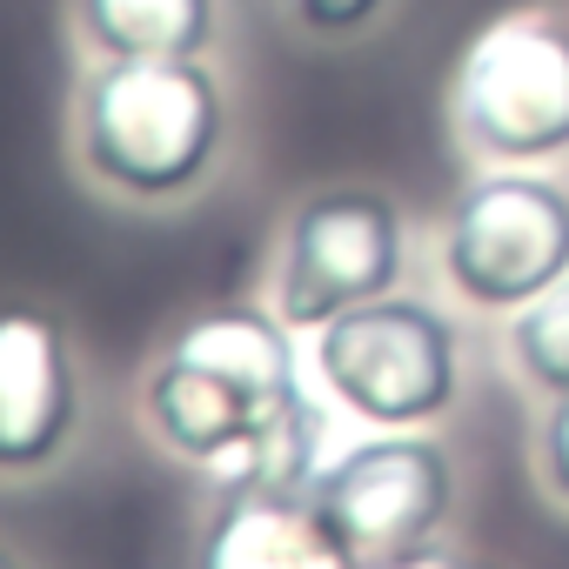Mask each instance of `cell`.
<instances>
[{
    "label": "cell",
    "instance_id": "6da1fadb",
    "mask_svg": "<svg viewBox=\"0 0 569 569\" xmlns=\"http://www.w3.org/2000/svg\"><path fill=\"white\" fill-rule=\"evenodd\" d=\"M134 416L148 442L214 482H289L322 469V402L309 396L296 329L254 302H214L174 322L141 369Z\"/></svg>",
    "mask_w": 569,
    "mask_h": 569
},
{
    "label": "cell",
    "instance_id": "7a4b0ae2",
    "mask_svg": "<svg viewBox=\"0 0 569 569\" xmlns=\"http://www.w3.org/2000/svg\"><path fill=\"white\" fill-rule=\"evenodd\" d=\"M228 154V88L208 54L81 61L68 88V161L121 208L194 201Z\"/></svg>",
    "mask_w": 569,
    "mask_h": 569
},
{
    "label": "cell",
    "instance_id": "3957f363",
    "mask_svg": "<svg viewBox=\"0 0 569 569\" xmlns=\"http://www.w3.org/2000/svg\"><path fill=\"white\" fill-rule=\"evenodd\" d=\"M449 121L482 168L569 154V21L522 8L476 28L449 74Z\"/></svg>",
    "mask_w": 569,
    "mask_h": 569
},
{
    "label": "cell",
    "instance_id": "277c9868",
    "mask_svg": "<svg viewBox=\"0 0 569 569\" xmlns=\"http://www.w3.org/2000/svg\"><path fill=\"white\" fill-rule=\"evenodd\" d=\"M309 369L369 429H429L462 396L456 322L402 289L322 322L309 342Z\"/></svg>",
    "mask_w": 569,
    "mask_h": 569
},
{
    "label": "cell",
    "instance_id": "5b68a950",
    "mask_svg": "<svg viewBox=\"0 0 569 569\" xmlns=\"http://www.w3.org/2000/svg\"><path fill=\"white\" fill-rule=\"evenodd\" d=\"M409 268V221L389 188L336 181L289 208L268 274V309L296 336H316L322 322L396 296Z\"/></svg>",
    "mask_w": 569,
    "mask_h": 569
},
{
    "label": "cell",
    "instance_id": "8992f818",
    "mask_svg": "<svg viewBox=\"0 0 569 569\" xmlns=\"http://www.w3.org/2000/svg\"><path fill=\"white\" fill-rule=\"evenodd\" d=\"M442 281L489 316H516L569 274V188L542 168H482L436 234Z\"/></svg>",
    "mask_w": 569,
    "mask_h": 569
},
{
    "label": "cell",
    "instance_id": "52a82bcc",
    "mask_svg": "<svg viewBox=\"0 0 569 569\" xmlns=\"http://www.w3.org/2000/svg\"><path fill=\"white\" fill-rule=\"evenodd\" d=\"M309 509L349 569H382L436 542L456 516V456L429 429H376L309 476Z\"/></svg>",
    "mask_w": 569,
    "mask_h": 569
},
{
    "label": "cell",
    "instance_id": "ba28073f",
    "mask_svg": "<svg viewBox=\"0 0 569 569\" xmlns=\"http://www.w3.org/2000/svg\"><path fill=\"white\" fill-rule=\"evenodd\" d=\"M88 429L74 329L41 302H0V482L54 476Z\"/></svg>",
    "mask_w": 569,
    "mask_h": 569
},
{
    "label": "cell",
    "instance_id": "9c48e42d",
    "mask_svg": "<svg viewBox=\"0 0 569 569\" xmlns=\"http://www.w3.org/2000/svg\"><path fill=\"white\" fill-rule=\"evenodd\" d=\"M194 569H349V562L322 536L309 489L221 482L194 536Z\"/></svg>",
    "mask_w": 569,
    "mask_h": 569
},
{
    "label": "cell",
    "instance_id": "30bf717a",
    "mask_svg": "<svg viewBox=\"0 0 569 569\" xmlns=\"http://www.w3.org/2000/svg\"><path fill=\"white\" fill-rule=\"evenodd\" d=\"M81 61H168L208 54L221 34V0H68Z\"/></svg>",
    "mask_w": 569,
    "mask_h": 569
},
{
    "label": "cell",
    "instance_id": "8fae6325",
    "mask_svg": "<svg viewBox=\"0 0 569 569\" xmlns=\"http://www.w3.org/2000/svg\"><path fill=\"white\" fill-rule=\"evenodd\" d=\"M509 362L536 396H569V274L509 316Z\"/></svg>",
    "mask_w": 569,
    "mask_h": 569
},
{
    "label": "cell",
    "instance_id": "7c38bea8",
    "mask_svg": "<svg viewBox=\"0 0 569 569\" xmlns=\"http://www.w3.org/2000/svg\"><path fill=\"white\" fill-rule=\"evenodd\" d=\"M281 8H289V28L296 34L336 48V41H362L369 28H382L396 0H281Z\"/></svg>",
    "mask_w": 569,
    "mask_h": 569
},
{
    "label": "cell",
    "instance_id": "4fadbf2b",
    "mask_svg": "<svg viewBox=\"0 0 569 569\" xmlns=\"http://www.w3.org/2000/svg\"><path fill=\"white\" fill-rule=\"evenodd\" d=\"M536 476L569 509V396H549V409L536 422Z\"/></svg>",
    "mask_w": 569,
    "mask_h": 569
},
{
    "label": "cell",
    "instance_id": "5bb4252c",
    "mask_svg": "<svg viewBox=\"0 0 569 569\" xmlns=\"http://www.w3.org/2000/svg\"><path fill=\"white\" fill-rule=\"evenodd\" d=\"M382 569H502V562L462 556V549H449V542L436 536V542H422V549H409V556H396V562H382Z\"/></svg>",
    "mask_w": 569,
    "mask_h": 569
},
{
    "label": "cell",
    "instance_id": "9a60e30c",
    "mask_svg": "<svg viewBox=\"0 0 569 569\" xmlns=\"http://www.w3.org/2000/svg\"><path fill=\"white\" fill-rule=\"evenodd\" d=\"M0 569H28V562H21V556H14L8 542H0Z\"/></svg>",
    "mask_w": 569,
    "mask_h": 569
}]
</instances>
